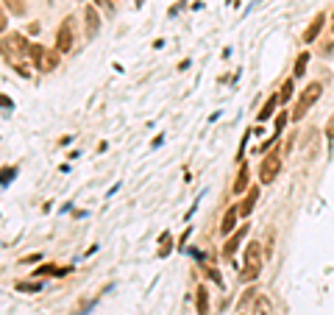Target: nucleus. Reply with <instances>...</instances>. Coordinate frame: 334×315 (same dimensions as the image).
Wrapping results in <instances>:
<instances>
[{
  "label": "nucleus",
  "instance_id": "obj_10",
  "mask_svg": "<svg viewBox=\"0 0 334 315\" xmlns=\"http://www.w3.org/2000/svg\"><path fill=\"white\" fill-rule=\"evenodd\" d=\"M237 217H240V209H237V207H231L226 215H223V223H220V232H223V235H231V232H234Z\"/></svg>",
  "mask_w": 334,
  "mask_h": 315
},
{
  "label": "nucleus",
  "instance_id": "obj_23",
  "mask_svg": "<svg viewBox=\"0 0 334 315\" xmlns=\"http://www.w3.org/2000/svg\"><path fill=\"white\" fill-rule=\"evenodd\" d=\"M326 137L334 139V115H332V120H329V126H326Z\"/></svg>",
  "mask_w": 334,
  "mask_h": 315
},
{
  "label": "nucleus",
  "instance_id": "obj_9",
  "mask_svg": "<svg viewBox=\"0 0 334 315\" xmlns=\"http://www.w3.org/2000/svg\"><path fill=\"white\" fill-rule=\"evenodd\" d=\"M256 201H259V187H251L248 190V196H245V201H242V204H240V215H251V212H254V207H256Z\"/></svg>",
  "mask_w": 334,
  "mask_h": 315
},
{
  "label": "nucleus",
  "instance_id": "obj_6",
  "mask_svg": "<svg viewBox=\"0 0 334 315\" xmlns=\"http://www.w3.org/2000/svg\"><path fill=\"white\" fill-rule=\"evenodd\" d=\"M245 235H248V226H240L234 235H231L226 243H223V256H226V259H231V256H234V251L240 248V243H242V237H245Z\"/></svg>",
  "mask_w": 334,
  "mask_h": 315
},
{
  "label": "nucleus",
  "instance_id": "obj_11",
  "mask_svg": "<svg viewBox=\"0 0 334 315\" xmlns=\"http://www.w3.org/2000/svg\"><path fill=\"white\" fill-rule=\"evenodd\" d=\"M195 307H198V315H209V290L206 287H198L195 290Z\"/></svg>",
  "mask_w": 334,
  "mask_h": 315
},
{
  "label": "nucleus",
  "instance_id": "obj_26",
  "mask_svg": "<svg viewBox=\"0 0 334 315\" xmlns=\"http://www.w3.org/2000/svg\"><path fill=\"white\" fill-rule=\"evenodd\" d=\"M206 274H209V276H212V279H215V282H217V285H220V274H217V271H215V268H209V271H206Z\"/></svg>",
  "mask_w": 334,
  "mask_h": 315
},
{
  "label": "nucleus",
  "instance_id": "obj_22",
  "mask_svg": "<svg viewBox=\"0 0 334 315\" xmlns=\"http://www.w3.org/2000/svg\"><path fill=\"white\" fill-rule=\"evenodd\" d=\"M0 109H14V103H11V98H6V95H0Z\"/></svg>",
  "mask_w": 334,
  "mask_h": 315
},
{
  "label": "nucleus",
  "instance_id": "obj_17",
  "mask_svg": "<svg viewBox=\"0 0 334 315\" xmlns=\"http://www.w3.org/2000/svg\"><path fill=\"white\" fill-rule=\"evenodd\" d=\"M293 98V81L287 79L284 87H281V95H278V103H287V100Z\"/></svg>",
  "mask_w": 334,
  "mask_h": 315
},
{
  "label": "nucleus",
  "instance_id": "obj_13",
  "mask_svg": "<svg viewBox=\"0 0 334 315\" xmlns=\"http://www.w3.org/2000/svg\"><path fill=\"white\" fill-rule=\"evenodd\" d=\"M254 315H276L273 313V304H270V298H267V295H259V298H256Z\"/></svg>",
  "mask_w": 334,
  "mask_h": 315
},
{
  "label": "nucleus",
  "instance_id": "obj_5",
  "mask_svg": "<svg viewBox=\"0 0 334 315\" xmlns=\"http://www.w3.org/2000/svg\"><path fill=\"white\" fill-rule=\"evenodd\" d=\"M73 17H67V20L59 25V31H56V50L59 53H67L70 48H73Z\"/></svg>",
  "mask_w": 334,
  "mask_h": 315
},
{
  "label": "nucleus",
  "instance_id": "obj_4",
  "mask_svg": "<svg viewBox=\"0 0 334 315\" xmlns=\"http://www.w3.org/2000/svg\"><path fill=\"white\" fill-rule=\"evenodd\" d=\"M278 170H281V159H278V151H270V154L262 159V165H259V178H262V184H270V181L278 176Z\"/></svg>",
  "mask_w": 334,
  "mask_h": 315
},
{
  "label": "nucleus",
  "instance_id": "obj_2",
  "mask_svg": "<svg viewBox=\"0 0 334 315\" xmlns=\"http://www.w3.org/2000/svg\"><path fill=\"white\" fill-rule=\"evenodd\" d=\"M28 53H31V59H34V67L42 70V73H50V70L59 67L56 50H48V48H42V45H31Z\"/></svg>",
  "mask_w": 334,
  "mask_h": 315
},
{
  "label": "nucleus",
  "instance_id": "obj_7",
  "mask_svg": "<svg viewBox=\"0 0 334 315\" xmlns=\"http://www.w3.org/2000/svg\"><path fill=\"white\" fill-rule=\"evenodd\" d=\"M323 22H326V14H323V11H320V14H315L312 25H309V28L304 31V42H306V45H309V42H315V39H317V34H320V31H323Z\"/></svg>",
  "mask_w": 334,
  "mask_h": 315
},
{
  "label": "nucleus",
  "instance_id": "obj_18",
  "mask_svg": "<svg viewBox=\"0 0 334 315\" xmlns=\"http://www.w3.org/2000/svg\"><path fill=\"white\" fill-rule=\"evenodd\" d=\"M17 290H22V293H37V290H42V282H20Z\"/></svg>",
  "mask_w": 334,
  "mask_h": 315
},
{
  "label": "nucleus",
  "instance_id": "obj_24",
  "mask_svg": "<svg viewBox=\"0 0 334 315\" xmlns=\"http://www.w3.org/2000/svg\"><path fill=\"white\" fill-rule=\"evenodd\" d=\"M6 22H9V17H6V11L0 9V31H6Z\"/></svg>",
  "mask_w": 334,
  "mask_h": 315
},
{
  "label": "nucleus",
  "instance_id": "obj_27",
  "mask_svg": "<svg viewBox=\"0 0 334 315\" xmlns=\"http://www.w3.org/2000/svg\"><path fill=\"white\" fill-rule=\"evenodd\" d=\"M95 3H98V6H103L106 11H111V3H109V0H95Z\"/></svg>",
  "mask_w": 334,
  "mask_h": 315
},
{
  "label": "nucleus",
  "instance_id": "obj_16",
  "mask_svg": "<svg viewBox=\"0 0 334 315\" xmlns=\"http://www.w3.org/2000/svg\"><path fill=\"white\" fill-rule=\"evenodd\" d=\"M306 61H309V53H301V56L295 59V76H304L306 73Z\"/></svg>",
  "mask_w": 334,
  "mask_h": 315
},
{
  "label": "nucleus",
  "instance_id": "obj_14",
  "mask_svg": "<svg viewBox=\"0 0 334 315\" xmlns=\"http://www.w3.org/2000/svg\"><path fill=\"white\" fill-rule=\"evenodd\" d=\"M6 45H11V50L14 53H25L28 50V45H25V37H20V34H11L9 39H3Z\"/></svg>",
  "mask_w": 334,
  "mask_h": 315
},
{
  "label": "nucleus",
  "instance_id": "obj_15",
  "mask_svg": "<svg viewBox=\"0 0 334 315\" xmlns=\"http://www.w3.org/2000/svg\"><path fill=\"white\" fill-rule=\"evenodd\" d=\"M276 106H278V95H270V98H267V103H265V106H262V112H259V120H267V118H273Z\"/></svg>",
  "mask_w": 334,
  "mask_h": 315
},
{
  "label": "nucleus",
  "instance_id": "obj_19",
  "mask_svg": "<svg viewBox=\"0 0 334 315\" xmlns=\"http://www.w3.org/2000/svg\"><path fill=\"white\" fill-rule=\"evenodd\" d=\"M6 6H9L11 14H17V17L25 14V3H22V0H6Z\"/></svg>",
  "mask_w": 334,
  "mask_h": 315
},
{
  "label": "nucleus",
  "instance_id": "obj_12",
  "mask_svg": "<svg viewBox=\"0 0 334 315\" xmlns=\"http://www.w3.org/2000/svg\"><path fill=\"white\" fill-rule=\"evenodd\" d=\"M245 187H248V165H240V173L234 178V196L245 193Z\"/></svg>",
  "mask_w": 334,
  "mask_h": 315
},
{
  "label": "nucleus",
  "instance_id": "obj_21",
  "mask_svg": "<svg viewBox=\"0 0 334 315\" xmlns=\"http://www.w3.org/2000/svg\"><path fill=\"white\" fill-rule=\"evenodd\" d=\"M11 178H14V168L11 170H0V181H3V184H9Z\"/></svg>",
  "mask_w": 334,
  "mask_h": 315
},
{
  "label": "nucleus",
  "instance_id": "obj_8",
  "mask_svg": "<svg viewBox=\"0 0 334 315\" xmlns=\"http://www.w3.org/2000/svg\"><path fill=\"white\" fill-rule=\"evenodd\" d=\"M84 17H87V37L92 39V37L98 34V28H100V14H98L95 6H87V14H84Z\"/></svg>",
  "mask_w": 334,
  "mask_h": 315
},
{
  "label": "nucleus",
  "instance_id": "obj_20",
  "mask_svg": "<svg viewBox=\"0 0 334 315\" xmlns=\"http://www.w3.org/2000/svg\"><path fill=\"white\" fill-rule=\"evenodd\" d=\"M287 120H290V115H284V112H281V115L276 118V134H281V128L287 126Z\"/></svg>",
  "mask_w": 334,
  "mask_h": 315
},
{
  "label": "nucleus",
  "instance_id": "obj_3",
  "mask_svg": "<svg viewBox=\"0 0 334 315\" xmlns=\"http://www.w3.org/2000/svg\"><path fill=\"white\" fill-rule=\"evenodd\" d=\"M262 271V254H259V243H251L245 248V268H242V282H254Z\"/></svg>",
  "mask_w": 334,
  "mask_h": 315
},
{
  "label": "nucleus",
  "instance_id": "obj_25",
  "mask_svg": "<svg viewBox=\"0 0 334 315\" xmlns=\"http://www.w3.org/2000/svg\"><path fill=\"white\" fill-rule=\"evenodd\" d=\"M14 70H17V73H20V76H22V79H28V70H25V67H22V64H14Z\"/></svg>",
  "mask_w": 334,
  "mask_h": 315
},
{
  "label": "nucleus",
  "instance_id": "obj_1",
  "mask_svg": "<svg viewBox=\"0 0 334 315\" xmlns=\"http://www.w3.org/2000/svg\"><path fill=\"white\" fill-rule=\"evenodd\" d=\"M323 95V84L320 81H312V84H306L304 89H301V95H298V100H295V109H293V115L290 118L293 120H301L309 112V109L317 103V98Z\"/></svg>",
  "mask_w": 334,
  "mask_h": 315
}]
</instances>
